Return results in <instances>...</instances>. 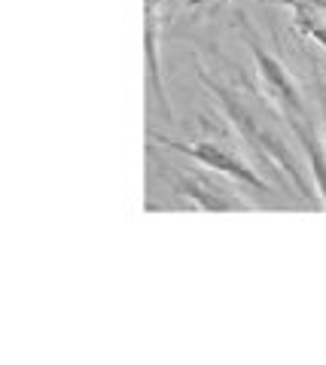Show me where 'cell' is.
Returning a JSON list of instances; mask_svg holds the SVG:
<instances>
[{
  "label": "cell",
  "instance_id": "obj_2",
  "mask_svg": "<svg viewBox=\"0 0 326 365\" xmlns=\"http://www.w3.org/2000/svg\"><path fill=\"white\" fill-rule=\"evenodd\" d=\"M238 28H241V40L247 43V49L253 52V61H256V83L263 88V98L272 101V107L284 116L287 128L293 131L299 125H308L314 122L311 110L305 104V98H302V91L296 86V79L290 76V71L284 64H280L272 52L263 46V40L256 37V31L250 25V19L247 16H238Z\"/></svg>",
  "mask_w": 326,
  "mask_h": 365
},
{
  "label": "cell",
  "instance_id": "obj_8",
  "mask_svg": "<svg viewBox=\"0 0 326 365\" xmlns=\"http://www.w3.org/2000/svg\"><path fill=\"white\" fill-rule=\"evenodd\" d=\"M317 95H320V113H323V131H326V83L317 79Z\"/></svg>",
  "mask_w": 326,
  "mask_h": 365
},
{
  "label": "cell",
  "instance_id": "obj_3",
  "mask_svg": "<svg viewBox=\"0 0 326 365\" xmlns=\"http://www.w3.org/2000/svg\"><path fill=\"white\" fill-rule=\"evenodd\" d=\"M150 137L156 143L168 146V150H177L189 158H195V162H201L208 170H213V174H226V177L244 182V186H250L256 192H272V186H268V182L253 170V165L238 153V146L229 143L223 134L205 137V140H171V137H162L156 131H150Z\"/></svg>",
  "mask_w": 326,
  "mask_h": 365
},
{
  "label": "cell",
  "instance_id": "obj_6",
  "mask_svg": "<svg viewBox=\"0 0 326 365\" xmlns=\"http://www.w3.org/2000/svg\"><path fill=\"white\" fill-rule=\"evenodd\" d=\"M287 4L293 6V25L305 34V37H311L314 43L326 49V19L320 9H314L311 0H287Z\"/></svg>",
  "mask_w": 326,
  "mask_h": 365
},
{
  "label": "cell",
  "instance_id": "obj_1",
  "mask_svg": "<svg viewBox=\"0 0 326 365\" xmlns=\"http://www.w3.org/2000/svg\"><path fill=\"white\" fill-rule=\"evenodd\" d=\"M198 76L205 83V88L217 98V104L226 113L235 134L247 143V150H253V155L272 170V177L280 182V189L293 192L305 204H314V189L317 186H314V177L308 174L311 168H305L308 162H302L296 155L299 146L293 150V143L287 140L284 128H280V125H287L284 116L275 107L265 110L253 91L226 83V79H217L201 64H198Z\"/></svg>",
  "mask_w": 326,
  "mask_h": 365
},
{
  "label": "cell",
  "instance_id": "obj_4",
  "mask_svg": "<svg viewBox=\"0 0 326 365\" xmlns=\"http://www.w3.org/2000/svg\"><path fill=\"white\" fill-rule=\"evenodd\" d=\"M168 174H171L168 180H171V189L177 192V195L198 204L201 210H210V213L247 210V204L235 198V192H229L223 182L210 180V174H198V170H180V168H171Z\"/></svg>",
  "mask_w": 326,
  "mask_h": 365
},
{
  "label": "cell",
  "instance_id": "obj_9",
  "mask_svg": "<svg viewBox=\"0 0 326 365\" xmlns=\"http://www.w3.org/2000/svg\"><path fill=\"white\" fill-rule=\"evenodd\" d=\"M311 6H314V9H320L323 19H326V0H311Z\"/></svg>",
  "mask_w": 326,
  "mask_h": 365
},
{
  "label": "cell",
  "instance_id": "obj_5",
  "mask_svg": "<svg viewBox=\"0 0 326 365\" xmlns=\"http://www.w3.org/2000/svg\"><path fill=\"white\" fill-rule=\"evenodd\" d=\"M147 67H150V88L156 95V104L165 116H171L162 83V67H159V0H147Z\"/></svg>",
  "mask_w": 326,
  "mask_h": 365
},
{
  "label": "cell",
  "instance_id": "obj_7",
  "mask_svg": "<svg viewBox=\"0 0 326 365\" xmlns=\"http://www.w3.org/2000/svg\"><path fill=\"white\" fill-rule=\"evenodd\" d=\"M223 0H183V6L186 9H193V13H205V9H213V6H220Z\"/></svg>",
  "mask_w": 326,
  "mask_h": 365
}]
</instances>
